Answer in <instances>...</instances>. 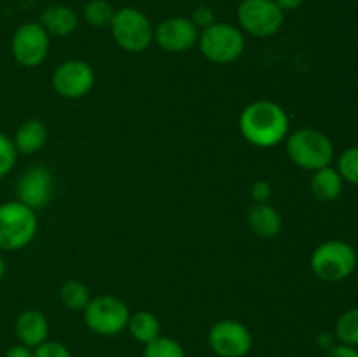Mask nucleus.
I'll use <instances>...</instances> for the list:
<instances>
[{"label": "nucleus", "instance_id": "obj_1", "mask_svg": "<svg viewBox=\"0 0 358 357\" xmlns=\"http://www.w3.org/2000/svg\"><path fill=\"white\" fill-rule=\"evenodd\" d=\"M289 114L271 100L247 105L240 115V132L255 147H273L289 136Z\"/></svg>", "mask_w": 358, "mask_h": 357}, {"label": "nucleus", "instance_id": "obj_2", "mask_svg": "<svg viewBox=\"0 0 358 357\" xmlns=\"http://www.w3.org/2000/svg\"><path fill=\"white\" fill-rule=\"evenodd\" d=\"M287 154L297 167L317 172L331 167L334 160L332 140L315 128H299L287 136Z\"/></svg>", "mask_w": 358, "mask_h": 357}, {"label": "nucleus", "instance_id": "obj_3", "mask_svg": "<svg viewBox=\"0 0 358 357\" xmlns=\"http://www.w3.org/2000/svg\"><path fill=\"white\" fill-rule=\"evenodd\" d=\"M358 255L348 241L329 240L318 245L311 254V272L324 282H343L357 270Z\"/></svg>", "mask_w": 358, "mask_h": 357}, {"label": "nucleus", "instance_id": "obj_4", "mask_svg": "<svg viewBox=\"0 0 358 357\" xmlns=\"http://www.w3.org/2000/svg\"><path fill=\"white\" fill-rule=\"evenodd\" d=\"M35 210L21 202H6L0 205V251L24 248L37 234Z\"/></svg>", "mask_w": 358, "mask_h": 357}, {"label": "nucleus", "instance_id": "obj_5", "mask_svg": "<svg viewBox=\"0 0 358 357\" xmlns=\"http://www.w3.org/2000/svg\"><path fill=\"white\" fill-rule=\"evenodd\" d=\"M110 31L115 44L128 52H142L154 42V27L136 7H121L114 13Z\"/></svg>", "mask_w": 358, "mask_h": 357}, {"label": "nucleus", "instance_id": "obj_6", "mask_svg": "<svg viewBox=\"0 0 358 357\" xmlns=\"http://www.w3.org/2000/svg\"><path fill=\"white\" fill-rule=\"evenodd\" d=\"M198 46L201 55L212 63H231L245 51V35L241 28L231 23H213L199 31Z\"/></svg>", "mask_w": 358, "mask_h": 357}, {"label": "nucleus", "instance_id": "obj_7", "mask_svg": "<svg viewBox=\"0 0 358 357\" xmlns=\"http://www.w3.org/2000/svg\"><path fill=\"white\" fill-rule=\"evenodd\" d=\"M241 31L252 37H271L282 28L285 13L275 0H241L236 10Z\"/></svg>", "mask_w": 358, "mask_h": 357}, {"label": "nucleus", "instance_id": "obj_8", "mask_svg": "<svg viewBox=\"0 0 358 357\" xmlns=\"http://www.w3.org/2000/svg\"><path fill=\"white\" fill-rule=\"evenodd\" d=\"M129 310L122 300L115 296H98L84 308V322L93 332L101 336L119 335L128 328Z\"/></svg>", "mask_w": 358, "mask_h": 357}, {"label": "nucleus", "instance_id": "obj_9", "mask_svg": "<svg viewBox=\"0 0 358 357\" xmlns=\"http://www.w3.org/2000/svg\"><path fill=\"white\" fill-rule=\"evenodd\" d=\"M51 35L42 28L41 23H23L16 28L10 41V52L21 66L34 69L45 59L49 52Z\"/></svg>", "mask_w": 358, "mask_h": 357}, {"label": "nucleus", "instance_id": "obj_10", "mask_svg": "<svg viewBox=\"0 0 358 357\" xmlns=\"http://www.w3.org/2000/svg\"><path fill=\"white\" fill-rule=\"evenodd\" d=\"M252 332L241 322L224 318L212 326L208 345L219 357H245L252 350Z\"/></svg>", "mask_w": 358, "mask_h": 357}, {"label": "nucleus", "instance_id": "obj_11", "mask_svg": "<svg viewBox=\"0 0 358 357\" xmlns=\"http://www.w3.org/2000/svg\"><path fill=\"white\" fill-rule=\"evenodd\" d=\"M199 30L191 18L171 16L154 28V41L168 52H185L198 44Z\"/></svg>", "mask_w": 358, "mask_h": 357}, {"label": "nucleus", "instance_id": "obj_12", "mask_svg": "<svg viewBox=\"0 0 358 357\" xmlns=\"http://www.w3.org/2000/svg\"><path fill=\"white\" fill-rule=\"evenodd\" d=\"M93 86V69L80 59H70V62L62 63L52 74V88L63 98L76 100V98L90 93Z\"/></svg>", "mask_w": 358, "mask_h": 357}, {"label": "nucleus", "instance_id": "obj_13", "mask_svg": "<svg viewBox=\"0 0 358 357\" xmlns=\"http://www.w3.org/2000/svg\"><path fill=\"white\" fill-rule=\"evenodd\" d=\"M55 191L52 174L45 167H34L24 172L16 186L17 202L24 203L31 210H41L51 202Z\"/></svg>", "mask_w": 358, "mask_h": 357}, {"label": "nucleus", "instance_id": "obj_14", "mask_svg": "<svg viewBox=\"0 0 358 357\" xmlns=\"http://www.w3.org/2000/svg\"><path fill=\"white\" fill-rule=\"evenodd\" d=\"M48 318L38 310H24L16 318V336L20 343L35 349L48 340Z\"/></svg>", "mask_w": 358, "mask_h": 357}, {"label": "nucleus", "instance_id": "obj_15", "mask_svg": "<svg viewBox=\"0 0 358 357\" xmlns=\"http://www.w3.org/2000/svg\"><path fill=\"white\" fill-rule=\"evenodd\" d=\"M45 31L49 35H55V37H66V35L73 34L79 24V16H77L76 10L69 6H63V4H56V6L48 7V9L42 13L41 21Z\"/></svg>", "mask_w": 358, "mask_h": 357}, {"label": "nucleus", "instance_id": "obj_16", "mask_svg": "<svg viewBox=\"0 0 358 357\" xmlns=\"http://www.w3.org/2000/svg\"><path fill=\"white\" fill-rule=\"evenodd\" d=\"M45 140H48V130L44 122L38 119H28L21 122L13 136L17 154H35L44 147Z\"/></svg>", "mask_w": 358, "mask_h": 357}, {"label": "nucleus", "instance_id": "obj_17", "mask_svg": "<svg viewBox=\"0 0 358 357\" xmlns=\"http://www.w3.org/2000/svg\"><path fill=\"white\" fill-rule=\"evenodd\" d=\"M247 219L254 233L262 238H275L282 230V217L268 203H255L250 206Z\"/></svg>", "mask_w": 358, "mask_h": 357}, {"label": "nucleus", "instance_id": "obj_18", "mask_svg": "<svg viewBox=\"0 0 358 357\" xmlns=\"http://www.w3.org/2000/svg\"><path fill=\"white\" fill-rule=\"evenodd\" d=\"M343 177L339 172L332 167L320 168L311 177V192L320 202H334L343 192Z\"/></svg>", "mask_w": 358, "mask_h": 357}, {"label": "nucleus", "instance_id": "obj_19", "mask_svg": "<svg viewBox=\"0 0 358 357\" xmlns=\"http://www.w3.org/2000/svg\"><path fill=\"white\" fill-rule=\"evenodd\" d=\"M128 328L133 338H135L136 342L143 343V345L154 342V340L161 336L159 321H157L156 315L150 314V312H136V314L129 315Z\"/></svg>", "mask_w": 358, "mask_h": 357}, {"label": "nucleus", "instance_id": "obj_20", "mask_svg": "<svg viewBox=\"0 0 358 357\" xmlns=\"http://www.w3.org/2000/svg\"><path fill=\"white\" fill-rule=\"evenodd\" d=\"M59 300L70 310H84L91 301L90 289L77 280H69L59 289Z\"/></svg>", "mask_w": 358, "mask_h": 357}, {"label": "nucleus", "instance_id": "obj_21", "mask_svg": "<svg viewBox=\"0 0 358 357\" xmlns=\"http://www.w3.org/2000/svg\"><path fill=\"white\" fill-rule=\"evenodd\" d=\"M336 338L339 343L358 346V307L346 310L336 322Z\"/></svg>", "mask_w": 358, "mask_h": 357}, {"label": "nucleus", "instance_id": "obj_22", "mask_svg": "<svg viewBox=\"0 0 358 357\" xmlns=\"http://www.w3.org/2000/svg\"><path fill=\"white\" fill-rule=\"evenodd\" d=\"M114 7L107 0H90L84 6V20L94 28H105L110 27V21L114 18Z\"/></svg>", "mask_w": 358, "mask_h": 357}, {"label": "nucleus", "instance_id": "obj_23", "mask_svg": "<svg viewBox=\"0 0 358 357\" xmlns=\"http://www.w3.org/2000/svg\"><path fill=\"white\" fill-rule=\"evenodd\" d=\"M143 357H185V352L177 340L170 336H159L154 342L147 343Z\"/></svg>", "mask_w": 358, "mask_h": 357}, {"label": "nucleus", "instance_id": "obj_24", "mask_svg": "<svg viewBox=\"0 0 358 357\" xmlns=\"http://www.w3.org/2000/svg\"><path fill=\"white\" fill-rule=\"evenodd\" d=\"M338 172L343 181L358 186V146L343 150L338 161Z\"/></svg>", "mask_w": 358, "mask_h": 357}, {"label": "nucleus", "instance_id": "obj_25", "mask_svg": "<svg viewBox=\"0 0 358 357\" xmlns=\"http://www.w3.org/2000/svg\"><path fill=\"white\" fill-rule=\"evenodd\" d=\"M17 160V150L14 147L13 139L0 132V181L10 174Z\"/></svg>", "mask_w": 358, "mask_h": 357}, {"label": "nucleus", "instance_id": "obj_26", "mask_svg": "<svg viewBox=\"0 0 358 357\" xmlns=\"http://www.w3.org/2000/svg\"><path fill=\"white\" fill-rule=\"evenodd\" d=\"M34 357H72V354H70V350L63 343L48 342L45 340L44 343L35 346Z\"/></svg>", "mask_w": 358, "mask_h": 357}, {"label": "nucleus", "instance_id": "obj_27", "mask_svg": "<svg viewBox=\"0 0 358 357\" xmlns=\"http://www.w3.org/2000/svg\"><path fill=\"white\" fill-rule=\"evenodd\" d=\"M191 21L198 27V30H205V28L212 27L215 23V13H213L212 7L198 6L192 10Z\"/></svg>", "mask_w": 358, "mask_h": 357}, {"label": "nucleus", "instance_id": "obj_28", "mask_svg": "<svg viewBox=\"0 0 358 357\" xmlns=\"http://www.w3.org/2000/svg\"><path fill=\"white\" fill-rule=\"evenodd\" d=\"M271 186L266 181H257L252 186V198L255 203H268V200L271 198Z\"/></svg>", "mask_w": 358, "mask_h": 357}, {"label": "nucleus", "instance_id": "obj_29", "mask_svg": "<svg viewBox=\"0 0 358 357\" xmlns=\"http://www.w3.org/2000/svg\"><path fill=\"white\" fill-rule=\"evenodd\" d=\"M325 357H358V346H350V345H339L331 346L325 354Z\"/></svg>", "mask_w": 358, "mask_h": 357}, {"label": "nucleus", "instance_id": "obj_30", "mask_svg": "<svg viewBox=\"0 0 358 357\" xmlns=\"http://www.w3.org/2000/svg\"><path fill=\"white\" fill-rule=\"evenodd\" d=\"M6 357H34V350L30 346L23 345V343H17V345L7 349Z\"/></svg>", "mask_w": 358, "mask_h": 357}, {"label": "nucleus", "instance_id": "obj_31", "mask_svg": "<svg viewBox=\"0 0 358 357\" xmlns=\"http://www.w3.org/2000/svg\"><path fill=\"white\" fill-rule=\"evenodd\" d=\"M276 6L283 10V13H289V10H296L303 6L304 0H275Z\"/></svg>", "mask_w": 358, "mask_h": 357}, {"label": "nucleus", "instance_id": "obj_32", "mask_svg": "<svg viewBox=\"0 0 358 357\" xmlns=\"http://www.w3.org/2000/svg\"><path fill=\"white\" fill-rule=\"evenodd\" d=\"M3 275H6V262H3V258L0 255V280L3 279Z\"/></svg>", "mask_w": 358, "mask_h": 357}]
</instances>
